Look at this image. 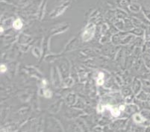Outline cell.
<instances>
[{
  "instance_id": "5b68a950",
  "label": "cell",
  "mask_w": 150,
  "mask_h": 132,
  "mask_svg": "<svg viewBox=\"0 0 150 132\" xmlns=\"http://www.w3.org/2000/svg\"><path fill=\"white\" fill-rule=\"evenodd\" d=\"M134 121H135L136 122H143L144 121V119H143V118H142L140 115H138V114H136V115H134Z\"/></svg>"
},
{
  "instance_id": "ba28073f",
  "label": "cell",
  "mask_w": 150,
  "mask_h": 132,
  "mask_svg": "<svg viewBox=\"0 0 150 132\" xmlns=\"http://www.w3.org/2000/svg\"><path fill=\"white\" fill-rule=\"evenodd\" d=\"M124 109H125V106L124 105H121L120 107V110H122V111H123Z\"/></svg>"
},
{
  "instance_id": "8992f818",
  "label": "cell",
  "mask_w": 150,
  "mask_h": 132,
  "mask_svg": "<svg viewBox=\"0 0 150 132\" xmlns=\"http://www.w3.org/2000/svg\"><path fill=\"white\" fill-rule=\"evenodd\" d=\"M0 69H1V73H5V72L6 71V66H5V65H1Z\"/></svg>"
},
{
  "instance_id": "52a82bcc",
  "label": "cell",
  "mask_w": 150,
  "mask_h": 132,
  "mask_svg": "<svg viewBox=\"0 0 150 132\" xmlns=\"http://www.w3.org/2000/svg\"><path fill=\"white\" fill-rule=\"evenodd\" d=\"M51 92H50V90H46V92H45V96H46V97H51Z\"/></svg>"
},
{
  "instance_id": "6da1fadb",
  "label": "cell",
  "mask_w": 150,
  "mask_h": 132,
  "mask_svg": "<svg viewBox=\"0 0 150 132\" xmlns=\"http://www.w3.org/2000/svg\"><path fill=\"white\" fill-rule=\"evenodd\" d=\"M106 108L108 110H110V112H111V114H112V115L114 116H120V111L118 109H117V108H114V107H111V106H108L107 105L106 106Z\"/></svg>"
},
{
  "instance_id": "9c48e42d",
  "label": "cell",
  "mask_w": 150,
  "mask_h": 132,
  "mask_svg": "<svg viewBox=\"0 0 150 132\" xmlns=\"http://www.w3.org/2000/svg\"><path fill=\"white\" fill-rule=\"evenodd\" d=\"M2 32H3V28H2V27H1V33H2Z\"/></svg>"
},
{
  "instance_id": "7a4b0ae2",
  "label": "cell",
  "mask_w": 150,
  "mask_h": 132,
  "mask_svg": "<svg viewBox=\"0 0 150 132\" xmlns=\"http://www.w3.org/2000/svg\"><path fill=\"white\" fill-rule=\"evenodd\" d=\"M93 33H91V29H88L86 30L84 33V36H83V39L84 40H88H88L91 39V37H92Z\"/></svg>"
},
{
  "instance_id": "277c9868",
  "label": "cell",
  "mask_w": 150,
  "mask_h": 132,
  "mask_svg": "<svg viewBox=\"0 0 150 132\" xmlns=\"http://www.w3.org/2000/svg\"><path fill=\"white\" fill-rule=\"evenodd\" d=\"M104 83V75L103 73H100L99 74V78L97 79V84L98 85H102Z\"/></svg>"
},
{
  "instance_id": "3957f363",
  "label": "cell",
  "mask_w": 150,
  "mask_h": 132,
  "mask_svg": "<svg viewBox=\"0 0 150 132\" xmlns=\"http://www.w3.org/2000/svg\"><path fill=\"white\" fill-rule=\"evenodd\" d=\"M13 28H15V29H17V30L20 29V28L23 27V23H22L21 20H19V19H18V20H16V21L13 23Z\"/></svg>"
}]
</instances>
